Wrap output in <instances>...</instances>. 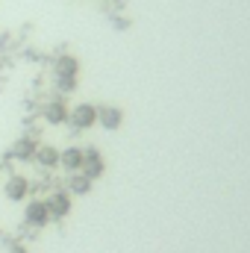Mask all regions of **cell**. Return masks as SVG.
<instances>
[{"instance_id":"8fae6325","label":"cell","mask_w":250,"mask_h":253,"mask_svg":"<svg viewBox=\"0 0 250 253\" xmlns=\"http://www.w3.org/2000/svg\"><path fill=\"white\" fill-rule=\"evenodd\" d=\"M97 121L106 126V129H118L121 121H124V115H121V109H115V106H103V109H97Z\"/></svg>"},{"instance_id":"5bb4252c","label":"cell","mask_w":250,"mask_h":253,"mask_svg":"<svg viewBox=\"0 0 250 253\" xmlns=\"http://www.w3.org/2000/svg\"><path fill=\"white\" fill-rule=\"evenodd\" d=\"M9 253H27V248H24V245H12V248H9Z\"/></svg>"},{"instance_id":"277c9868","label":"cell","mask_w":250,"mask_h":253,"mask_svg":"<svg viewBox=\"0 0 250 253\" xmlns=\"http://www.w3.org/2000/svg\"><path fill=\"white\" fill-rule=\"evenodd\" d=\"M36 150H39L36 138H33V135H24V138H18V141L12 144L9 156L18 159V162H33V159H36Z\"/></svg>"},{"instance_id":"8992f818","label":"cell","mask_w":250,"mask_h":253,"mask_svg":"<svg viewBox=\"0 0 250 253\" xmlns=\"http://www.w3.org/2000/svg\"><path fill=\"white\" fill-rule=\"evenodd\" d=\"M44 203H47L50 218H65V215L71 212V194H68V191H53Z\"/></svg>"},{"instance_id":"9c48e42d","label":"cell","mask_w":250,"mask_h":253,"mask_svg":"<svg viewBox=\"0 0 250 253\" xmlns=\"http://www.w3.org/2000/svg\"><path fill=\"white\" fill-rule=\"evenodd\" d=\"M59 165H62L65 171L77 174V171L83 168V150H80V147H65L62 153H59Z\"/></svg>"},{"instance_id":"52a82bcc","label":"cell","mask_w":250,"mask_h":253,"mask_svg":"<svg viewBox=\"0 0 250 253\" xmlns=\"http://www.w3.org/2000/svg\"><path fill=\"white\" fill-rule=\"evenodd\" d=\"M53 71H56V80H77L80 62H77V56H59L56 65H53Z\"/></svg>"},{"instance_id":"5b68a950","label":"cell","mask_w":250,"mask_h":253,"mask_svg":"<svg viewBox=\"0 0 250 253\" xmlns=\"http://www.w3.org/2000/svg\"><path fill=\"white\" fill-rule=\"evenodd\" d=\"M3 194H6L12 203L24 200V197L30 194V180H27V177H21V174H12V177L6 180V186H3Z\"/></svg>"},{"instance_id":"4fadbf2b","label":"cell","mask_w":250,"mask_h":253,"mask_svg":"<svg viewBox=\"0 0 250 253\" xmlns=\"http://www.w3.org/2000/svg\"><path fill=\"white\" fill-rule=\"evenodd\" d=\"M56 88L59 91H74L77 88V80H56Z\"/></svg>"},{"instance_id":"ba28073f","label":"cell","mask_w":250,"mask_h":253,"mask_svg":"<svg viewBox=\"0 0 250 253\" xmlns=\"http://www.w3.org/2000/svg\"><path fill=\"white\" fill-rule=\"evenodd\" d=\"M68 106H65V100H50L47 106H44V121L47 124H53V126H59V124H65L68 121Z\"/></svg>"},{"instance_id":"3957f363","label":"cell","mask_w":250,"mask_h":253,"mask_svg":"<svg viewBox=\"0 0 250 253\" xmlns=\"http://www.w3.org/2000/svg\"><path fill=\"white\" fill-rule=\"evenodd\" d=\"M24 221H27L30 227H44V224H50L53 218H50V212H47V203H44V200H30V203H27V209H24Z\"/></svg>"},{"instance_id":"7a4b0ae2","label":"cell","mask_w":250,"mask_h":253,"mask_svg":"<svg viewBox=\"0 0 250 253\" xmlns=\"http://www.w3.org/2000/svg\"><path fill=\"white\" fill-rule=\"evenodd\" d=\"M68 121L77 126V129H88V126L97 124V109L91 103H80V106H74L68 112Z\"/></svg>"},{"instance_id":"30bf717a","label":"cell","mask_w":250,"mask_h":253,"mask_svg":"<svg viewBox=\"0 0 250 253\" xmlns=\"http://www.w3.org/2000/svg\"><path fill=\"white\" fill-rule=\"evenodd\" d=\"M36 162H39L42 168H56V165H59V150L50 147V144H39V150H36Z\"/></svg>"},{"instance_id":"6da1fadb","label":"cell","mask_w":250,"mask_h":253,"mask_svg":"<svg viewBox=\"0 0 250 253\" xmlns=\"http://www.w3.org/2000/svg\"><path fill=\"white\" fill-rule=\"evenodd\" d=\"M91 183L97 180V177H103V171H106V162H103V156H100V150H94V147H88V150H83V168H80Z\"/></svg>"},{"instance_id":"7c38bea8","label":"cell","mask_w":250,"mask_h":253,"mask_svg":"<svg viewBox=\"0 0 250 253\" xmlns=\"http://www.w3.org/2000/svg\"><path fill=\"white\" fill-rule=\"evenodd\" d=\"M68 189H71V194H88V191H91V180H88L85 174H80V171H77V174L71 177Z\"/></svg>"}]
</instances>
